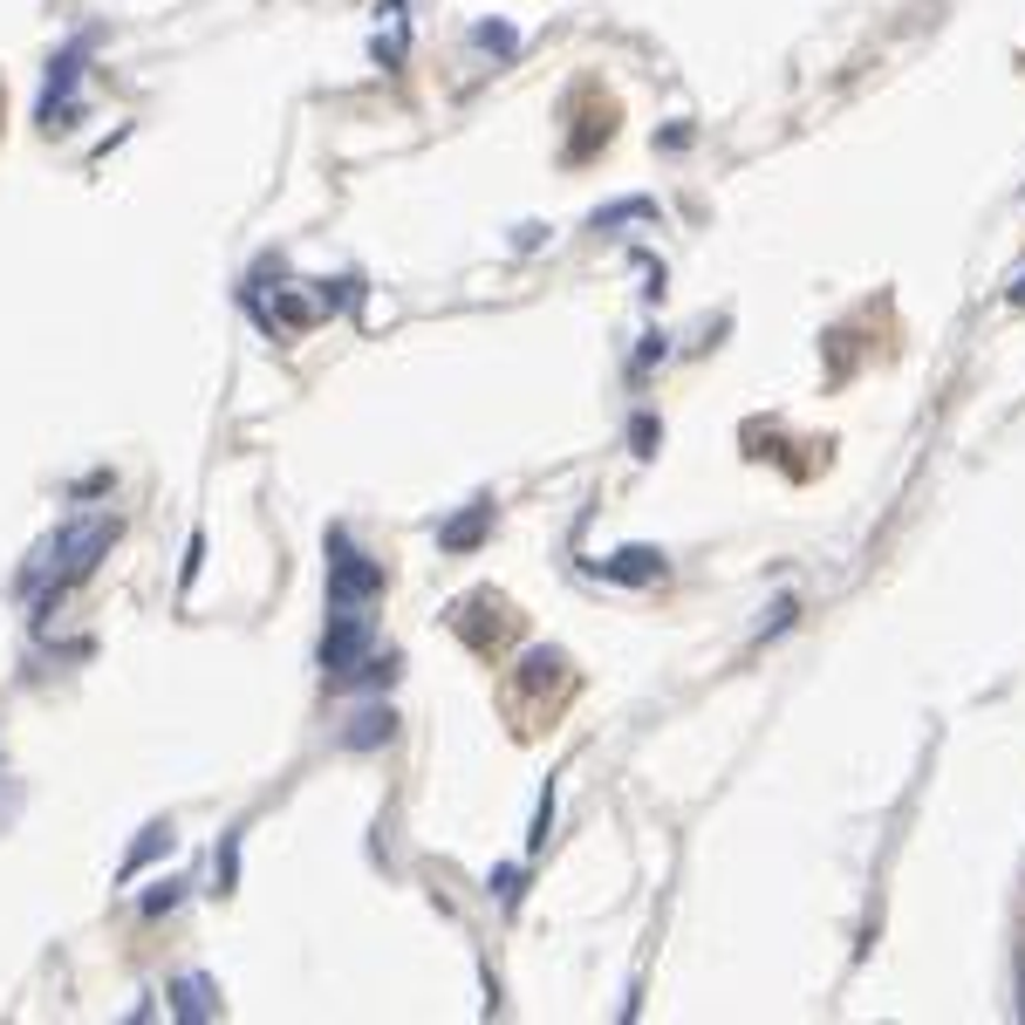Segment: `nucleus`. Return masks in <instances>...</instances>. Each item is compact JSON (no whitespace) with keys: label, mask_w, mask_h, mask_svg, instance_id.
Instances as JSON below:
<instances>
[{"label":"nucleus","mask_w":1025,"mask_h":1025,"mask_svg":"<svg viewBox=\"0 0 1025 1025\" xmlns=\"http://www.w3.org/2000/svg\"><path fill=\"white\" fill-rule=\"evenodd\" d=\"M110 541H116V520L110 513H89V520H69V526H55V534L27 554V568H21V595L35 602V609H48L62 588H76L89 568L110 554Z\"/></svg>","instance_id":"f257e3e1"},{"label":"nucleus","mask_w":1025,"mask_h":1025,"mask_svg":"<svg viewBox=\"0 0 1025 1025\" xmlns=\"http://www.w3.org/2000/svg\"><path fill=\"white\" fill-rule=\"evenodd\" d=\"M383 595V561H369L349 526H328V609H369Z\"/></svg>","instance_id":"f03ea898"},{"label":"nucleus","mask_w":1025,"mask_h":1025,"mask_svg":"<svg viewBox=\"0 0 1025 1025\" xmlns=\"http://www.w3.org/2000/svg\"><path fill=\"white\" fill-rule=\"evenodd\" d=\"M89 48H97V27H82V35L62 48L55 62H48V89H42V131H76V116H82V62H89Z\"/></svg>","instance_id":"7ed1b4c3"},{"label":"nucleus","mask_w":1025,"mask_h":1025,"mask_svg":"<svg viewBox=\"0 0 1025 1025\" xmlns=\"http://www.w3.org/2000/svg\"><path fill=\"white\" fill-rule=\"evenodd\" d=\"M377 649V630H369L363 609H328V630H322V677L335 691H349V677L363 670V657Z\"/></svg>","instance_id":"20e7f679"},{"label":"nucleus","mask_w":1025,"mask_h":1025,"mask_svg":"<svg viewBox=\"0 0 1025 1025\" xmlns=\"http://www.w3.org/2000/svg\"><path fill=\"white\" fill-rule=\"evenodd\" d=\"M602 575L609 581H657L664 575V554L657 547H623V554H609V561H602Z\"/></svg>","instance_id":"39448f33"},{"label":"nucleus","mask_w":1025,"mask_h":1025,"mask_svg":"<svg viewBox=\"0 0 1025 1025\" xmlns=\"http://www.w3.org/2000/svg\"><path fill=\"white\" fill-rule=\"evenodd\" d=\"M171 1012H178V1018H212V1012H220V991H212V978H178V984H171Z\"/></svg>","instance_id":"423d86ee"},{"label":"nucleus","mask_w":1025,"mask_h":1025,"mask_svg":"<svg viewBox=\"0 0 1025 1025\" xmlns=\"http://www.w3.org/2000/svg\"><path fill=\"white\" fill-rule=\"evenodd\" d=\"M390 704H369V711H356L349 718V732H342V745H349V753H369V745H383L390 738Z\"/></svg>","instance_id":"0eeeda50"},{"label":"nucleus","mask_w":1025,"mask_h":1025,"mask_svg":"<svg viewBox=\"0 0 1025 1025\" xmlns=\"http://www.w3.org/2000/svg\"><path fill=\"white\" fill-rule=\"evenodd\" d=\"M630 220H657V199H615L595 212V233H615V226H630Z\"/></svg>","instance_id":"6e6552de"},{"label":"nucleus","mask_w":1025,"mask_h":1025,"mask_svg":"<svg viewBox=\"0 0 1025 1025\" xmlns=\"http://www.w3.org/2000/svg\"><path fill=\"white\" fill-rule=\"evenodd\" d=\"M486 520H492V506H472V513H465V520L438 526V547H472V541L486 534Z\"/></svg>","instance_id":"1a4fd4ad"},{"label":"nucleus","mask_w":1025,"mask_h":1025,"mask_svg":"<svg viewBox=\"0 0 1025 1025\" xmlns=\"http://www.w3.org/2000/svg\"><path fill=\"white\" fill-rule=\"evenodd\" d=\"M14 814H21V780L8 772V759H0V827H14Z\"/></svg>","instance_id":"9d476101"},{"label":"nucleus","mask_w":1025,"mask_h":1025,"mask_svg":"<svg viewBox=\"0 0 1025 1025\" xmlns=\"http://www.w3.org/2000/svg\"><path fill=\"white\" fill-rule=\"evenodd\" d=\"M472 42H479V48H500V55H513V48H520V35H513V27H500V21L472 27Z\"/></svg>","instance_id":"9b49d317"},{"label":"nucleus","mask_w":1025,"mask_h":1025,"mask_svg":"<svg viewBox=\"0 0 1025 1025\" xmlns=\"http://www.w3.org/2000/svg\"><path fill=\"white\" fill-rule=\"evenodd\" d=\"M793 615H800V602H793V595H780V602H772V615L759 623V643H766V636H780V630H793Z\"/></svg>","instance_id":"f8f14e48"},{"label":"nucleus","mask_w":1025,"mask_h":1025,"mask_svg":"<svg viewBox=\"0 0 1025 1025\" xmlns=\"http://www.w3.org/2000/svg\"><path fill=\"white\" fill-rule=\"evenodd\" d=\"M630 445H636V458H657V424L636 417V424H630Z\"/></svg>","instance_id":"ddd939ff"},{"label":"nucleus","mask_w":1025,"mask_h":1025,"mask_svg":"<svg viewBox=\"0 0 1025 1025\" xmlns=\"http://www.w3.org/2000/svg\"><path fill=\"white\" fill-rule=\"evenodd\" d=\"M547 827H554V787L541 793V814H534V834H526V842H534V848H547Z\"/></svg>","instance_id":"4468645a"},{"label":"nucleus","mask_w":1025,"mask_h":1025,"mask_svg":"<svg viewBox=\"0 0 1025 1025\" xmlns=\"http://www.w3.org/2000/svg\"><path fill=\"white\" fill-rule=\"evenodd\" d=\"M492 895H500V903H520V868H492Z\"/></svg>","instance_id":"2eb2a0df"},{"label":"nucleus","mask_w":1025,"mask_h":1025,"mask_svg":"<svg viewBox=\"0 0 1025 1025\" xmlns=\"http://www.w3.org/2000/svg\"><path fill=\"white\" fill-rule=\"evenodd\" d=\"M649 363H664V335H643V349H636V369H649Z\"/></svg>","instance_id":"dca6fc26"},{"label":"nucleus","mask_w":1025,"mask_h":1025,"mask_svg":"<svg viewBox=\"0 0 1025 1025\" xmlns=\"http://www.w3.org/2000/svg\"><path fill=\"white\" fill-rule=\"evenodd\" d=\"M1012 308H1025V274H1018V281H1012Z\"/></svg>","instance_id":"f3484780"}]
</instances>
